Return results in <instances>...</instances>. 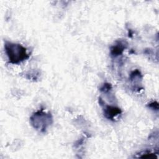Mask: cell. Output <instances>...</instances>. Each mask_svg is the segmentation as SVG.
<instances>
[{"label":"cell","mask_w":159,"mask_h":159,"mask_svg":"<svg viewBox=\"0 0 159 159\" xmlns=\"http://www.w3.org/2000/svg\"><path fill=\"white\" fill-rule=\"evenodd\" d=\"M4 48L9 62L12 64H19L29 58L26 48L20 44L6 42Z\"/></svg>","instance_id":"6da1fadb"},{"label":"cell","mask_w":159,"mask_h":159,"mask_svg":"<svg viewBox=\"0 0 159 159\" xmlns=\"http://www.w3.org/2000/svg\"><path fill=\"white\" fill-rule=\"evenodd\" d=\"M30 121L34 128L40 132H44L52 123V117L50 114L40 110L32 114L30 118Z\"/></svg>","instance_id":"7a4b0ae2"},{"label":"cell","mask_w":159,"mask_h":159,"mask_svg":"<svg viewBox=\"0 0 159 159\" xmlns=\"http://www.w3.org/2000/svg\"><path fill=\"white\" fill-rule=\"evenodd\" d=\"M121 113V110L117 107L106 106L104 109V115L106 118L113 120L114 117Z\"/></svg>","instance_id":"3957f363"},{"label":"cell","mask_w":159,"mask_h":159,"mask_svg":"<svg viewBox=\"0 0 159 159\" xmlns=\"http://www.w3.org/2000/svg\"><path fill=\"white\" fill-rule=\"evenodd\" d=\"M125 48V44L119 42L115 45H113L111 48V54L114 56L116 57L122 53L124 48Z\"/></svg>","instance_id":"277c9868"},{"label":"cell","mask_w":159,"mask_h":159,"mask_svg":"<svg viewBox=\"0 0 159 159\" xmlns=\"http://www.w3.org/2000/svg\"><path fill=\"white\" fill-rule=\"evenodd\" d=\"M111 85L109 83H105L102 85V86L100 90L102 92H104V93H106V92H108L111 89Z\"/></svg>","instance_id":"5b68a950"},{"label":"cell","mask_w":159,"mask_h":159,"mask_svg":"<svg viewBox=\"0 0 159 159\" xmlns=\"http://www.w3.org/2000/svg\"><path fill=\"white\" fill-rule=\"evenodd\" d=\"M148 106L150 107H152V109H155V110H158V104L157 102H153L152 103H150L148 105Z\"/></svg>","instance_id":"8992f818"}]
</instances>
